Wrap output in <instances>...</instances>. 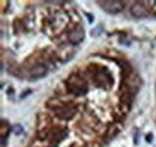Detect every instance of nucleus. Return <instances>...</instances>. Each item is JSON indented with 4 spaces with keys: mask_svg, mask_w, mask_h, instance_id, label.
<instances>
[{
    "mask_svg": "<svg viewBox=\"0 0 156 147\" xmlns=\"http://www.w3.org/2000/svg\"><path fill=\"white\" fill-rule=\"evenodd\" d=\"M100 6L108 13L111 15H117L120 13L124 10V2L117 1V0H112V1H100L98 2Z\"/></svg>",
    "mask_w": 156,
    "mask_h": 147,
    "instance_id": "2",
    "label": "nucleus"
},
{
    "mask_svg": "<svg viewBox=\"0 0 156 147\" xmlns=\"http://www.w3.org/2000/svg\"><path fill=\"white\" fill-rule=\"evenodd\" d=\"M47 73V70L43 65H37L35 66L31 71H30V74H31V78H35V79H39V78H42L44 77Z\"/></svg>",
    "mask_w": 156,
    "mask_h": 147,
    "instance_id": "7",
    "label": "nucleus"
},
{
    "mask_svg": "<svg viewBox=\"0 0 156 147\" xmlns=\"http://www.w3.org/2000/svg\"><path fill=\"white\" fill-rule=\"evenodd\" d=\"M66 87H67V91L70 93H75V94H78V96L84 94L88 90L85 81L83 79H80L79 77H77V75L70 77V79L66 83Z\"/></svg>",
    "mask_w": 156,
    "mask_h": 147,
    "instance_id": "1",
    "label": "nucleus"
},
{
    "mask_svg": "<svg viewBox=\"0 0 156 147\" xmlns=\"http://www.w3.org/2000/svg\"><path fill=\"white\" fill-rule=\"evenodd\" d=\"M57 115H58V117H60L61 120H70L75 115V109L64 105L62 108H60V109L57 110Z\"/></svg>",
    "mask_w": 156,
    "mask_h": 147,
    "instance_id": "6",
    "label": "nucleus"
},
{
    "mask_svg": "<svg viewBox=\"0 0 156 147\" xmlns=\"http://www.w3.org/2000/svg\"><path fill=\"white\" fill-rule=\"evenodd\" d=\"M125 86L127 87L129 93L131 92H136L138 90V87L140 86V79L139 77L135 73H130L127 75V78L125 79Z\"/></svg>",
    "mask_w": 156,
    "mask_h": 147,
    "instance_id": "3",
    "label": "nucleus"
},
{
    "mask_svg": "<svg viewBox=\"0 0 156 147\" xmlns=\"http://www.w3.org/2000/svg\"><path fill=\"white\" fill-rule=\"evenodd\" d=\"M83 38H84V32H83V30H82L80 28H77L76 30H73V31L70 32V35H69V41H70V43H72L73 46L80 43V42L83 41Z\"/></svg>",
    "mask_w": 156,
    "mask_h": 147,
    "instance_id": "5",
    "label": "nucleus"
},
{
    "mask_svg": "<svg viewBox=\"0 0 156 147\" xmlns=\"http://www.w3.org/2000/svg\"><path fill=\"white\" fill-rule=\"evenodd\" d=\"M131 15L133 17H137V18H143V17H145L148 15V11H147V9L144 7L143 4L136 2V4H133L131 6Z\"/></svg>",
    "mask_w": 156,
    "mask_h": 147,
    "instance_id": "4",
    "label": "nucleus"
}]
</instances>
